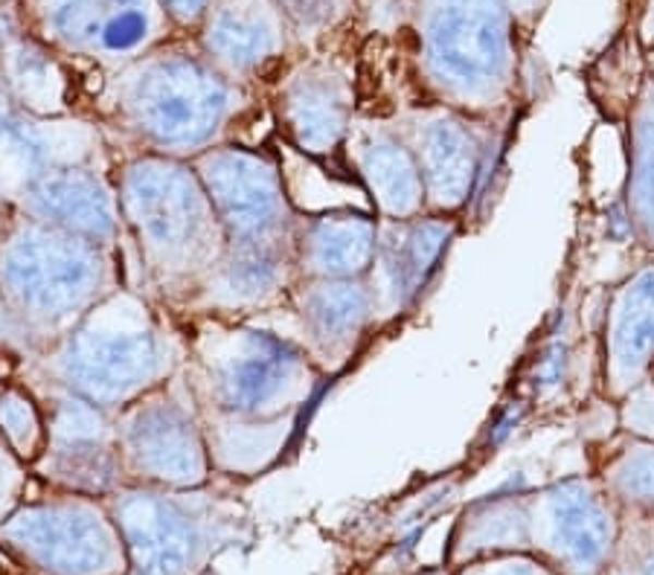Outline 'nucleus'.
<instances>
[{"mask_svg": "<svg viewBox=\"0 0 654 575\" xmlns=\"http://www.w3.org/2000/svg\"><path fill=\"white\" fill-rule=\"evenodd\" d=\"M378 218L361 209L300 216L294 235L296 279H366L375 261Z\"/></svg>", "mask_w": 654, "mask_h": 575, "instance_id": "5701e85b", "label": "nucleus"}, {"mask_svg": "<svg viewBox=\"0 0 654 575\" xmlns=\"http://www.w3.org/2000/svg\"><path fill=\"white\" fill-rule=\"evenodd\" d=\"M129 482L155 488H201L213 474L198 401L183 369L113 416Z\"/></svg>", "mask_w": 654, "mask_h": 575, "instance_id": "9d476101", "label": "nucleus"}, {"mask_svg": "<svg viewBox=\"0 0 654 575\" xmlns=\"http://www.w3.org/2000/svg\"><path fill=\"white\" fill-rule=\"evenodd\" d=\"M602 575H654V517H622Z\"/></svg>", "mask_w": 654, "mask_h": 575, "instance_id": "c85d7f7f", "label": "nucleus"}, {"mask_svg": "<svg viewBox=\"0 0 654 575\" xmlns=\"http://www.w3.org/2000/svg\"><path fill=\"white\" fill-rule=\"evenodd\" d=\"M296 33H312L338 21V0H279Z\"/></svg>", "mask_w": 654, "mask_h": 575, "instance_id": "473e14b6", "label": "nucleus"}, {"mask_svg": "<svg viewBox=\"0 0 654 575\" xmlns=\"http://www.w3.org/2000/svg\"><path fill=\"white\" fill-rule=\"evenodd\" d=\"M0 439L29 468L47 444V413L24 378L0 381Z\"/></svg>", "mask_w": 654, "mask_h": 575, "instance_id": "cd10ccee", "label": "nucleus"}, {"mask_svg": "<svg viewBox=\"0 0 654 575\" xmlns=\"http://www.w3.org/2000/svg\"><path fill=\"white\" fill-rule=\"evenodd\" d=\"M15 35V26H12V17L7 12H0V50H3V44L9 41Z\"/></svg>", "mask_w": 654, "mask_h": 575, "instance_id": "c9c22d12", "label": "nucleus"}, {"mask_svg": "<svg viewBox=\"0 0 654 575\" xmlns=\"http://www.w3.org/2000/svg\"><path fill=\"white\" fill-rule=\"evenodd\" d=\"M626 216L637 242L654 253V76L645 82L631 108Z\"/></svg>", "mask_w": 654, "mask_h": 575, "instance_id": "bb28decb", "label": "nucleus"}, {"mask_svg": "<svg viewBox=\"0 0 654 575\" xmlns=\"http://www.w3.org/2000/svg\"><path fill=\"white\" fill-rule=\"evenodd\" d=\"M164 12L169 15L174 29H181V33H195V26L204 21L209 9L216 7L218 0H157Z\"/></svg>", "mask_w": 654, "mask_h": 575, "instance_id": "72a5a7b5", "label": "nucleus"}, {"mask_svg": "<svg viewBox=\"0 0 654 575\" xmlns=\"http://www.w3.org/2000/svg\"><path fill=\"white\" fill-rule=\"evenodd\" d=\"M617 427L654 442V383L645 381L617 404Z\"/></svg>", "mask_w": 654, "mask_h": 575, "instance_id": "2f4dec72", "label": "nucleus"}, {"mask_svg": "<svg viewBox=\"0 0 654 575\" xmlns=\"http://www.w3.org/2000/svg\"><path fill=\"white\" fill-rule=\"evenodd\" d=\"M218 482L221 477L201 488L125 482L108 497L129 552V575H195L216 552L247 535L244 505Z\"/></svg>", "mask_w": 654, "mask_h": 575, "instance_id": "6e6552de", "label": "nucleus"}, {"mask_svg": "<svg viewBox=\"0 0 654 575\" xmlns=\"http://www.w3.org/2000/svg\"><path fill=\"white\" fill-rule=\"evenodd\" d=\"M24 381L38 392L47 413V444L29 468L33 479L50 491H70L102 500L120 491L129 477L122 468L111 413L52 383L35 378Z\"/></svg>", "mask_w": 654, "mask_h": 575, "instance_id": "ddd939ff", "label": "nucleus"}, {"mask_svg": "<svg viewBox=\"0 0 654 575\" xmlns=\"http://www.w3.org/2000/svg\"><path fill=\"white\" fill-rule=\"evenodd\" d=\"M265 94L235 85L198 50L164 41L99 76L87 113L117 155L195 160L227 143H251Z\"/></svg>", "mask_w": 654, "mask_h": 575, "instance_id": "f257e3e1", "label": "nucleus"}, {"mask_svg": "<svg viewBox=\"0 0 654 575\" xmlns=\"http://www.w3.org/2000/svg\"><path fill=\"white\" fill-rule=\"evenodd\" d=\"M460 218L434 216V212L401 221L378 218L375 261L366 273V285L373 294L375 329H382L419 303V296L425 294V288L443 265L448 247L460 235Z\"/></svg>", "mask_w": 654, "mask_h": 575, "instance_id": "a211bd4d", "label": "nucleus"}, {"mask_svg": "<svg viewBox=\"0 0 654 575\" xmlns=\"http://www.w3.org/2000/svg\"><path fill=\"white\" fill-rule=\"evenodd\" d=\"M343 160L370 195L375 218L401 221L427 212L419 166L390 117L358 111L343 143Z\"/></svg>", "mask_w": 654, "mask_h": 575, "instance_id": "4be33fe9", "label": "nucleus"}, {"mask_svg": "<svg viewBox=\"0 0 654 575\" xmlns=\"http://www.w3.org/2000/svg\"><path fill=\"white\" fill-rule=\"evenodd\" d=\"M649 383H654V366H652V375H649Z\"/></svg>", "mask_w": 654, "mask_h": 575, "instance_id": "4c0bfd02", "label": "nucleus"}, {"mask_svg": "<svg viewBox=\"0 0 654 575\" xmlns=\"http://www.w3.org/2000/svg\"><path fill=\"white\" fill-rule=\"evenodd\" d=\"M286 311L294 317L296 343L326 378L343 372L366 338L375 334L373 294L366 279H296Z\"/></svg>", "mask_w": 654, "mask_h": 575, "instance_id": "6ab92c4d", "label": "nucleus"}, {"mask_svg": "<svg viewBox=\"0 0 654 575\" xmlns=\"http://www.w3.org/2000/svg\"><path fill=\"white\" fill-rule=\"evenodd\" d=\"M225 227L227 244L294 253L300 209L291 200L286 172L259 143H227L192 160Z\"/></svg>", "mask_w": 654, "mask_h": 575, "instance_id": "9b49d317", "label": "nucleus"}, {"mask_svg": "<svg viewBox=\"0 0 654 575\" xmlns=\"http://www.w3.org/2000/svg\"><path fill=\"white\" fill-rule=\"evenodd\" d=\"M602 395L617 407L654 366V253L619 279L602 320Z\"/></svg>", "mask_w": 654, "mask_h": 575, "instance_id": "412c9836", "label": "nucleus"}, {"mask_svg": "<svg viewBox=\"0 0 654 575\" xmlns=\"http://www.w3.org/2000/svg\"><path fill=\"white\" fill-rule=\"evenodd\" d=\"M593 477L622 517H654V442L617 427L596 448Z\"/></svg>", "mask_w": 654, "mask_h": 575, "instance_id": "a878e982", "label": "nucleus"}, {"mask_svg": "<svg viewBox=\"0 0 654 575\" xmlns=\"http://www.w3.org/2000/svg\"><path fill=\"white\" fill-rule=\"evenodd\" d=\"M622 514L593 474L541 488L483 497L462 512L453 535L457 564L492 552H521L561 575H602L617 547Z\"/></svg>", "mask_w": 654, "mask_h": 575, "instance_id": "423d86ee", "label": "nucleus"}, {"mask_svg": "<svg viewBox=\"0 0 654 575\" xmlns=\"http://www.w3.org/2000/svg\"><path fill=\"white\" fill-rule=\"evenodd\" d=\"M509 9H512L514 21L521 26V33H530L532 26L538 24L541 15H544V9H547L549 0H506Z\"/></svg>", "mask_w": 654, "mask_h": 575, "instance_id": "f704fd0d", "label": "nucleus"}, {"mask_svg": "<svg viewBox=\"0 0 654 575\" xmlns=\"http://www.w3.org/2000/svg\"><path fill=\"white\" fill-rule=\"evenodd\" d=\"M453 575H561L549 564L521 552H492V555L469 558L457 566Z\"/></svg>", "mask_w": 654, "mask_h": 575, "instance_id": "c756f323", "label": "nucleus"}, {"mask_svg": "<svg viewBox=\"0 0 654 575\" xmlns=\"http://www.w3.org/2000/svg\"><path fill=\"white\" fill-rule=\"evenodd\" d=\"M265 99L282 143L317 163H347L343 143L358 105L343 70L323 59L296 61L265 90Z\"/></svg>", "mask_w": 654, "mask_h": 575, "instance_id": "4468645a", "label": "nucleus"}, {"mask_svg": "<svg viewBox=\"0 0 654 575\" xmlns=\"http://www.w3.org/2000/svg\"><path fill=\"white\" fill-rule=\"evenodd\" d=\"M425 102L504 129L523 94L521 26L506 0H404Z\"/></svg>", "mask_w": 654, "mask_h": 575, "instance_id": "39448f33", "label": "nucleus"}, {"mask_svg": "<svg viewBox=\"0 0 654 575\" xmlns=\"http://www.w3.org/2000/svg\"><path fill=\"white\" fill-rule=\"evenodd\" d=\"M201 421L207 436L213 474L235 482V479L259 477L282 460V453L294 439L300 416L251 421V418H230L201 409Z\"/></svg>", "mask_w": 654, "mask_h": 575, "instance_id": "393cba45", "label": "nucleus"}, {"mask_svg": "<svg viewBox=\"0 0 654 575\" xmlns=\"http://www.w3.org/2000/svg\"><path fill=\"white\" fill-rule=\"evenodd\" d=\"M294 33L279 0H218L192 41L230 82L265 94L291 64Z\"/></svg>", "mask_w": 654, "mask_h": 575, "instance_id": "2eb2a0df", "label": "nucleus"}, {"mask_svg": "<svg viewBox=\"0 0 654 575\" xmlns=\"http://www.w3.org/2000/svg\"><path fill=\"white\" fill-rule=\"evenodd\" d=\"M12 207L41 224L120 250L129 259L113 166H59L12 192Z\"/></svg>", "mask_w": 654, "mask_h": 575, "instance_id": "f3484780", "label": "nucleus"}, {"mask_svg": "<svg viewBox=\"0 0 654 575\" xmlns=\"http://www.w3.org/2000/svg\"><path fill=\"white\" fill-rule=\"evenodd\" d=\"M0 549L33 575H129L131 570L108 500L50 488L0 521Z\"/></svg>", "mask_w": 654, "mask_h": 575, "instance_id": "1a4fd4ad", "label": "nucleus"}, {"mask_svg": "<svg viewBox=\"0 0 654 575\" xmlns=\"http://www.w3.org/2000/svg\"><path fill=\"white\" fill-rule=\"evenodd\" d=\"M117 148L94 117H35L12 102L0 78V174L12 192L59 166H113Z\"/></svg>", "mask_w": 654, "mask_h": 575, "instance_id": "dca6fc26", "label": "nucleus"}, {"mask_svg": "<svg viewBox=\"0 0 654 575\" xmlns=\"http://www.w3.org/2000/svg\"><path fill=\"white\" fill-rule=\"evenodd\" d=\"M9 209H12V200H9V189H7V181H3V174H0V218L7 216Z\"/></svg>", "mask_w": 654, "mask_h": 575, "instance_id": "e433bc0d", "label": "nucleus"}, {"mask_svg": "<svg viewBox=\"0 0 654 575\" xmlns=\"http://www.w3.org/2000/svg\"><path fill=\"white\" fill-rule=\"evenodd\" d=\"M129 282L120 250L41 224L15 207L0 218V346L29 364L99 299Z\"/></svg>", "mask_w": 654, "mask_h": 575, "instance_id": "f03ea898", "label": "nucleus"}, {"mask_svg": "<svg viewBox=\"0 0 654 575\" xmlns=\"http://www.w3.org/2000/svg\"><path fill=\"white\" fill-rule=\"evenodd\" d=\"M390 120L416 160L427 212L462 221L495 163L500 125L436 102L410 105Z\"/></svg>", "mask_w": 654, "mask_h": 575, "instance_id": "f8f14e48", "label": "nucleus"}, {"mask_svg": "<svg viewBox=\"0 0 654 575\" xmlns=\"http://www.w3.org/2000/svg\"><path fill=\"white\" fill-rule=\"evenodd\" d=\"M129 261L143 294L181 314L227 250V233L190 160L117 155Z\"/></svg>", "mask_w": 654, "mask_h": 575, "instance_id": "7ed1b4c3", "label": "nucleus"}, {"mask_svg": "<svg viewBox=\"0 0 654 575\" xmlns=\"http://www.w3.org/2000/svg\"><path fill=\"white\" fill-rule=\"evenodd\" d=\"M183 364L181 317L125 282L99 299L56 346L24 364V378L76 392L117 416L172 381Z\"/></svg>", "mask_w": 654, "mask_h": 575, "instance_id": "20e7f679", "label": "nucleus"}, {"mask_svg": "<svg viewBox=\"0 0 654 575\" xmlns=\"http://www.w3.org/2000/svg\"><path fill=\"white\" fill-rule=\"evenodd\" d=\"M0 78L17 108L35 117L87 113L78 102L76 82L52 47L35 35H12L0 50ZM90 117V113H87Z\"/></svg>", "mask_w": 654, "mask_h": 575, "instance_id": "b1692460", "label": "nucleus"}, {"mask_svg": "<svg viewBox=\"0 0 654 575\" xmlns=\"http://www.w3.org/2000/svg\"><path fill=\"white\" fill-rule=\"evenodd\" d=\"M181 320L183 375L204 413L251 421L303 416L326 381L314 357L288 334L209 314Z\"/></svg>", "mask_w": 654, "mask_h": 575, "instance_id": "0eeeda50", "label": "nucleus"}, {"mask_svg": "<svg viewBox=\"0 0 654 575\" xmlns=\"http://www.w3.org/2000/svg\"><path fill=\"white\" fill-rule=\"evenodd\" d=\"M294 285L296 268L291 250L227 244L225 256L178 317L209 314L253 322L265 314L286 311Z\"/></svg>", "mask_w": 654, "mask_h": 575, "instance_id": "aec40b11", "label": "nucleus"}, {"mask_svg": "<svg viewBox=\"0 0 654 575\" xmlns=\"http://www.w3.org/2000/svg\"><path fill=\"white\" fill-rule=\"evenodd\" d=\"M29 479H33L29 465L17 460L15 453L7 448V442L0 439V521L24 503Z\"/></svg>", "mask_w": 654, "mask_h": 575, "instance_id": "7c9ffc66", "label": "nucleus"}]
</instances>
